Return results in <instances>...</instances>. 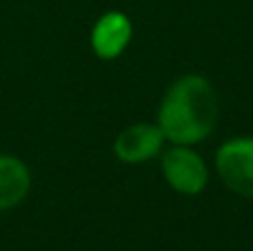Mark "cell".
<instances>
[{
    "label": "cell",
    "mask_w": 253,
    "mask_h": 251,
    "mask_svg": "<svg viewBox=\"0 0 253 251\" xmlns=\"http://www.w3.org/2000/svg\"><path fill=\"white\" fill-rule=\"evenodd\" d=\"M220 116L218 93L202 76L189 74L169 87L158 114V127L175 145H193L213 131Z\"/></svg>",
    "instance_id": "1"
},
{
    "label": "cell",
    "mask_w": 253,
    "mask_h": 251,
    "mask_svg": "<svg viewBox=\"0 0 253 251\" xmlns=\"http://www.w3.org/2000/svg\"><path fill=\"white\" fill-rule=\"evenodd\" d=\"M215 167L229 189L253 198V138L227 140L215 154Z\"/></svg>",
    "instance_id": "2"
},
{
    "label": "cell",
    "mask_w": 253,
    "mask_h": 251,
    "mask_svg": "<svg viewBox=\"0 0 253 251\" xmlns=\"http://www.w3.org/2000/svg\"><path fill=\"white\" fill-rule=\"evenodd\" d=\"M162 173L180 194H200L207 185V167L196 151L178 145L162 156Z\"/></svg>",
    "instance_id": "3"
},
{
    "label": "cell",
    "mask_w": 253,
    "mask_h": 251,
    "mask_svg": "<svg viewBox=\"0 0 253 251\" xmlns=\"http://www.w3.org/2000/svg\"><path fill=\"white\" fill-rule=\"evenodd\" d=\"M133 34L131 20L123 11H109L96 22L91 31V47L98 58L114 60L126 49Z\"/></svg>",
    "instance_id": "4"
},
{
    "label": "cell",
    "mask_w": 253,
    "mask_h": 251,
    "mask_svg": "<svg viewBox=\"0 0 253 251\" xmlns=\"http://www.w3.org/2000/svg\"><path fill=\"white\" fill-rule=\"evenodd\" d=\"M162 140H165V133L160 131V127H153V125H133V127H126L116 138L114 151L123 163L138 165V163L153 158L160 151Z\"/></svg>",
    "instance_id": "5"
},
{
    "label": "cell",
    "mask_w": 253,
    "mask_h": 251,
    "mask_svg": "<svg viewBox=\"0 0 253 251\" xmlns=\"http://www.w3.org/2000/svg\"><path fill=\"white\" fill-rule=\"evenodd\" d=\"M29 191V171L13 156H0V209L18 205Z\"/></svg>",
    "instance_id": "6"
}]
</instances>
